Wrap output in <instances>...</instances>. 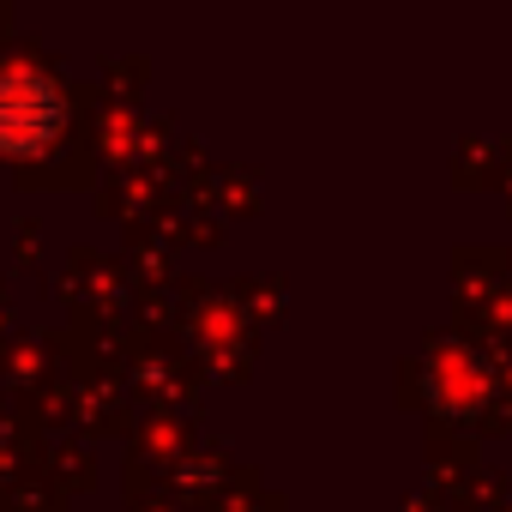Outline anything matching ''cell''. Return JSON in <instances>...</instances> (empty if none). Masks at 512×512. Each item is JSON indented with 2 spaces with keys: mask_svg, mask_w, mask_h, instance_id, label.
<instances>
[{
  "mask_svg": "<svg viewBox=\"0 0 512 512\" xmlns=\"http://www.w3.org/2000/svg\"><path fill=\"white\" fill-rule=\"evenodd\" d=\"M61 121H67V103L43 73H31V67L0 73V151L31 157V151L55 145Z\"/></svg>",
  "mask_w": 512,
  "mask_h": 512,
  "instance_id": "1",
  "label": "cell"
}]
</instances>
